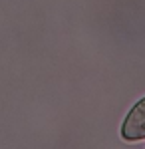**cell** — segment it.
Here are the masks:
<instances>
[{
  "label": "cell",
  "mask_w": 145,
  "mask_h": 149,
  "mask_svg": "<svg viewBox=\"0 0 145 149\" xmlns=\"http://www.w3.org/2000/svg\"><path fill=\"white\" fill-rule=\"evenodd\" d=\"M121 137L125 141L145 139V97L133 105L121 125Z\"/></svg>",
  "instance_id": "1"
}]
</instances>
